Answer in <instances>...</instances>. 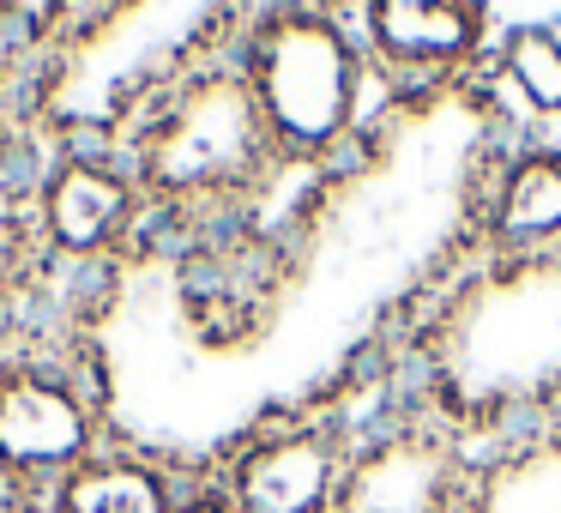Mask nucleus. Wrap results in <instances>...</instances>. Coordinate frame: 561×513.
<instances>
[{
	"mask_svg": "<svg viewBox=\"0 0 561 513\" xmlns=\"http://www.w3.org/2000/svg\"><path fill=\"white\" fill-rule=\"evenodd\" d=\"M175 513H242V508H236L218 483H187V495H182V508H175Z\"/></svg>",
	"mask_w": 561,
	"mask_h": 513,
	"instance_id": "4468645a",
	"label": "nucleus"
},
{
	"mask_svg": "<svg viewBox=\"0 0 561 513\" xmlns=\"http://www.w3.org/2000/svg\"><path fill=\"white\" fill-rule=\"evenodd\" d=\"M187 483L139 447H103L49 489V513H175Z\"/></svg>",
	"mask_w": 561,
	"mask_h": 513,
	"instance_id": "1a4fd4ad",
	"label": "nucleus"
},
{
	"mask_svg": "<svg viewBox=\"0 0 561 513\" xmlns=\"http://www.w3.org/2000/svg\"><path fill=\"white\" fill-rule=\"evenodd\" d=\"M43 163H49V146H37L25 127L0 122V296L43 260V230H37Z\"/></svg>",
	"mask_w": 561,
	"mask_h": 513,
	"instance_id": "f8f14e48",
	"label": "nucleus"
},
{
	"mask_svg": "<svg viewBox=\"0 0 561 513\" xmlns=\"http://www.w3.org/2000/svg\"><path fill=\"white\" fill-rule=\"evenodd\" d=\"M344 459H351V441L339 423L296 417V423H272L236 441V453L218 471V489L242 513H332Z\"/></svg>",
	"mask_w": 561,
	"mask_h": 513,
	"instance_id": "0eeeda50",
	"label": "nucleus"
},
{
	"mask_svg": "<svg viewBox=\"0 0 561 513\" xmlns=\"http://www.w3.org/2000/svg\"><path fill=\"white\" fill-rule=\"evenodd\" d=\"M489 242L507 260L561 248V151H519L489 194Z\"/></svg>",
	"mask_w": 561,
	"mask_h": 513,
	"instance_id": "9d476101",
	"label": "nucleus"
},
{
	"mask_svg": "<svg viewBox=\"0 0 561 513\" xmlns=\"http://www.w3.org/2000/svg\"><path fill=\"white\" fill-rule=\"evenodd\" d=\"M146 218V194H139L134 170L122 151L103 146H55L43 163L37 187V230L43 254L55 260H103L134 236Z\"/></svg>",
	"mask_w": 561,
	"mask_h": 513,
	"instance_id": "423d86ee",
	"label": "nucleus"
},
{
	"mask_svg": "<svg viewBox=\"0 0 561 513\" xmlns=\"http://www.w3.org/2000/svg\"><path fill=\"white\" fill-rule=\"evenodd\" d=\"M122 158L146 206L211 212L266 182V170L278 163V139L242 67H199L134 115Z\"/></svg>",
	"mask_w": 561,
	"mask_h": 513,
	"instance_id": "f257e3e1",
	"label": "nucleus"
},
{
	"mask_svg": "<svg viewBox=\"0 0 561 513\" xmlns=\"http://www.w3.org/2000/svg\"><path fill=\"white\" fill-rule=\"evenodd\" d=\"M471 477L453 423H392L351 447L332 513H465Z\"/></svg>",
	"mask_w": 561,
	"mask_h": 513,
	"instance_id": "39448f33",
	"label": "nucleus"
},
{
	"mask_svg": "<svg viewBox=\"0 0 561 513\" xmlns=\"http://www.w3.org/2000/svg\"><path fill=\"white\" fill-rule=\"evenodd\" d=\"M110 447L103 392L85 368L43 351L0 356V477L49 495L67 471Z\"/></svg>",
	"mask_w": 561,
	"mask_h": 513,
	"instance_id": "20e7f679",
	"label": "nucleus"
},
{
	"mask_svg": "<svg viewBox=\"0 0 561 513\" xmlns=\"http://www.w3.org/2000/svg\"><path fill=\"white\" fill-rule=\"evenodd\" d=\"M242 73L278 139V158H320L356 127L363 55L332 13L272 7L248 37Z\"/></svg>",
	"mask_w": 561,
	"mask_h": 513,
	"instance_id": "7ed1b4c3",
	"label": "nucleus"
},
{
	"mask_svg": "<svg viewBox=\"0 0 561 513\" xmlns=\"http://www.w3.org/2000/svg\"><path fill=\"white\" fill-rule=\"evenodd\" d=\"M435 363L440 387L471 417L561 392V248L477 278L440 320Z\"/></svg>",
	"mask_w": 561,
	"mask_h": 513,
	"instance_id": "f03ea898",
	"label": "nucleus"
},
{
	"mask_svg": "<svg viewBox=\"0 0 561 513\" xmlns=\"http://www.w3.org/2000/svg\"><path fill=\"white\" fill-rule=\"evenodd\" d=\"M0 513H49V495H37V489L0 477Z\"/></svg>",
	"mask_w": 561,
	"mask_h": 513,
	"instance_id": "2eb2a0df",
	"label": "nucleus"
},
{
	"mask_svg": "<svg viewBox=\"0 0 561 513\" xmlns=\"http://www.w3.org/2000/svg\"><path fill=\"white\" fill-rule=\"evenodd\" d=\"M363 31L399 73H447L483 49L489 0H363Z\"/></svg>",
	"mask_w": 561,
	"mask_h": 513,
	"instance_id": "6e6552de",
	"label": "nucleus"
},
{
	"mask_svg": "<svg viewBox=\"0 0 561 513\" xmlns=\"http://www.w3.org/2000/svg\"><path fill=\"white\" fill-rule=\"evenodd\" d=\"M501 79L531 115H561V37L549 25H513L495 49Z\"/></svg>",
	"mask_w": 561,
	"mask_h": 513,
	"instance_id": "ddd939ff",
	"label": "nucleus"
},
{
	"mask_svg": "<svg viewBox=\"0 0 561 513\" xmlns=\"http://www.w3.org/2000/svg\"><path fill=\"white\" fill-rule=\"evenodd\" d=\"M465 513H561V429L489 453L471 477Z\"/></svg>",
	"mask_w": 561,
	"mask_h": 513,
	"instance_id": "9b49d317",
	"label": "nucleus"
},
{
	"mask_svg": "<svg viewBox=\"0 0 561 513\" xmlns=\"http://www.w3.org/2000/svg\"><path fill=\"white\" fill-rule=\"evenodd\" d=\"M278 7H308V13H332V19H339V7H351V0H278Z\"/></svg>",
	"mask_w": 561,
	"mask_h": 513,
	"instance_id": "dca6fc26",
	"label": "nucleus"
}]
</instances>
